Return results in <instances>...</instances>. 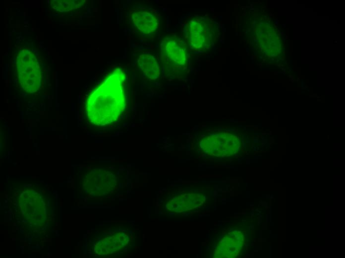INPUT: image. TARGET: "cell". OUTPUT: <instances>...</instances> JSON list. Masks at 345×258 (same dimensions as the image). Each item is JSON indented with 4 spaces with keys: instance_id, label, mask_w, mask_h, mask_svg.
<instances>
[{
    "instance_id": "obj_1",
    "label": "cell",
    "mask_w": 345,
    "mask_h": 258,
    "mask_svg": "<svg viewBox=\"0 0 345 258\" xmlns=\"http://www.w3.org/2000/svg\"><path fill=\"white\" fill-rule=\"evenodd\" d=\"M124 73L116 68L89 95L86 110L94 125L104 126L116 121L125 106Z\"/></svg>"
},
{
    "instance_id": "obj_2",
    "label": "cell",
    "mask_w": 345,
    "mask_h": 258,
    "mask_svg": "<svg viewBox=\"0 0 345 258\" xmlns=\"http://www.w3.org/2000/svg\"><path fill=\"white\" fill-rule=\"evenodd\" d=\"M18 79L23 89L29 93L37 91L41 86V69L35 54L27 49H22L16 57Z\"/></svg>"
},
{
    "instance_id": "obj_3",
    "label": "cell",
    "mask_w": 345,
    "mask_h": 258,
    "mask_svg": "<svg viewBox=\"0 0 345 258\" xmlns=\"http://www.w3.org/2000/svg\"><path fill=\"white\" fill-rule=\"evenodd\" d=\"M161 57L167 66L178 69L185 65L187 62L186 48L179 38L167 37L161 43Z\"/></svg>"
},
{
    "instance_id": "obj_4",
    "label": "cell",
    "mask_w": 345,
    "mask_h": 258,
    "mask_svg": "<svg viewBox=\"0 0 345 258\" xmlns=\"http://www.w3.org/2000/svg\"><path fill=\"white\" fill-rule=\"evenodd\" d=\"M214 35L211 23L207 20L197 18L191 20L188 25L190 46L195 50H204L211 45Z\"/></svg>"
},
{
    "instance_id": "obj_5",
    "label": "cell",
    "mask_w": 345,
    "mask_h": 258,
    "mask_svg": "<svg viewBox=\"0 0 345 258\" xmlns=\"http://www.w3.org/2000/svg\"><path fill=\"white\" fill-rule=\"evenodd\" d=\"M131 22L134 29L145 36L154 34L159 25L157 15L145 8L135 10L131 14Z\"/></svg>"
},
{
    "instance_id": "obj_6",
    "label": "cell",
    "mask_w": 345,
    "mask_h": 258,
    "mask_svg": "<svg viewBox=\"0 0 345 258\" xmlns=\"http://www.w3.org/2000/svg\"><path fill=\"white\" fill-rule=\"evenodd\" d=\"M138 64L142 72L150 79H155L160 74V67L156 59L150 54L141 55Z\"/></svg>"
},
{
    "instance_id": "obj_7",
    "label": "cell",
    "mask_w": 345,
    "mask_h": 258,
    "mask_svg": "<svg viewBox=\"0 0 345 258\" xmlns=\"http://www.w3.org/2000/svg\"><path fill=\"white\" fill-rule=\"evenodd\" d=\"M82 3V0H53L51 5L58 11H67L77 8Z\"/></svg>"
}]
</instances>
